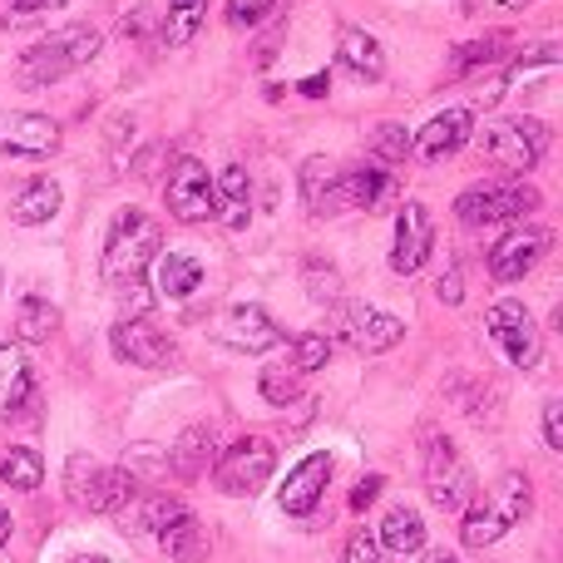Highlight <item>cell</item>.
I'll list each match as a JSON object with an SVG mask.
<instances>
[{"label":"cell","instance_id":"obj_1","mask_svg":"<svg viewBox=\"0 0 563 563\" xmlns=\"http://www.w3.org/2000/svg\"><path fill=\"white\" fill-rule=\"evenodd\" d=\"M158 247H164V228H158V218H148L144 208H124V213L109 223V238H104V263H99L104 287L119 291V297L139 291L144 287V273L154 267Z\"/></svg>","mask_w":563,"mask_h":563},{"label":"cell","instance_id":"obj_2","mask_svg":"<svg viewBox=\"0 0 563 563\" xmlns=\"http://www.w3.org/2000/svg\"><path fill=\"white\" fill-rule=\"evenodd\" d=\"M529 509H534V485H529V475L509 470V475H499L495 485H489L485 499H470V505L460 509V515H465L460 539H465V549H489L515 525H525Z\"/></svg>","mask_w":563,"mask_h":563},{"label":"cell","instance_id":"obj_3","mask_svg":"<svg viewBox=\"0 0 563 563\" xmlns=\"http://www.w3.org/2000/svg\"><path fill=\"white\" fill-rule=\"evenodd\" d=\"M99 30L95 25H65L55 30V35H45L40 45H30L25 55H20L15 65V79L25 89H45V85H59L65 75H75V69H85L89 59L99 55Z\"/></svg>","mask_w":563,"mask_h":563},{"label":"cell","instance_id":"obj_4","mask_svg":"<svg viewBox=\"0 0 563 563\" xmlns=\"http://www.w3.org/2000/svg\"><path fill=\"white\" fill-rule=\"evenodd\" d=\"M65 495H69V505L89 509V515H119V509L134 505L139 479L129 470L95 465L89 455H75L65 470Z\"/></svg>","mask_w":563,"mask_h":563},{"label":"cell","instance_id":"obj_5","mask_svg":"<svg viewBox=\"0 0 563 563\" xmlns=\"http://www.w3.org/2000/svg\"><path fill=\"white\" fill-rule=\"evenodd\" d=\"M479 148H485V158L495 168L525 178L529 168L549 154V129L539 124V119H495V124H485V134H479Z\"/></svg>","mask_w":563,"mask_h":563},{"label":"cell","instance_id":"obj_6","mask_svg":"<svg viewBox=\"0 0 563 563\" xmlns=\"http://www.w3.org/2000/svg\"><path fill=\"white\" fill-rule=\"evenodd\" d=\"M539 208V194L529 184H475L455 198V218L465 228H495L529 218Z\"/></svg>","mask_w":563,"mask_h":563},{"label":"cell","instance_id":"obj_7","mask_svg":"<svg viewBox=\"0 0 563 563\" xmlns=\"http://www.w3.org/2000/svg\"><path fill=\"white\" fill-rule=\"evenodd\" d=\"M273 470H277V450H273V440H263V435H243V440H233V445L218 455V465H213V485L223 489V495H233V499H243V495H257V489L273 479Z\"/></svg>","mask_w":563,"mask_h":563},{"label":"cell","instance_id":"obj_8","mask_svg":"<svg viewBox=\"0 0 563 563\" xmlns=\"http://www.w3.org/2000/svg\"><path fill=\"white\" fill-rule=\"evenodd\" d=\"M426 489L435 499V509H445V515H460L475 499V470L465 465L455 440L435 435L426 445Z\"/></svg>","mask_w":563,"mask_h":563},{"label":"cell","instance_id":"obj_9","mask_svg":"<svg viewBox=\"0 0 563 563\" xmlns=\"http://www.w3.org/2000/svg\"><path fill=\"white\" fill-rule=\"evenodd\" d=\"M331 336L351 341V346L361 351V356H380V351H390L400 336H406V321L390 317V311H376V307H361V301H331Z\"/></svg>","mask_w":563,"mask_h":563},{"label":"cell","instance_id":"obj_10","mask_svg":"<svg viewBox=\"0 0 563 563\" xmlns=\"http://www.w3.org/2000/svg\"><path fill=\"white\" fill-rule=\"evenodd\" d=\"M109 346L124 366H144V371H164L178 361V346L168 341L164 327H154L148 317H124L109 327Z\"/></svg>","mask_w":563,"mask_h":563},{"label":"cell","instance_id":"obj_11","mask_svg":"<svg viewBox=\"0 0 563 563\" xmlns=\"http://www.w3.org/2000/svg\"><path fill=\"white\" fill-rule=\"evenodd\" d=\"M485 331L509 356V366H519V371L539 366V327H534L525 301H495V307L485 311Z\"/></svg>","mask_w":563,"mask_h":563},{"label":"cell","instance_id":"obj_12","mask_svg":"<svg viewBox=\"0 0 563 563\" xmlns=\"http://www.w3.org/2000/svg\"><path fill=\"white\" fill-rule=\"evenodd\" d=\"M164 198L178 223H208V218H218V188L198 158H178L164 184Z\"/></svg>","mask_w":563,"mask_h":563},{"label":"cell","instance_id":"obj_13","mask_svg":"<svg viewBox=\"0 0 563 563\" xmlns=\"http://www.w3.org/2000/svg\"><path fill=\"white\" fill-rule=\"evenodd\" d=\"M59 148V124L49 114L5 109L0 114V154L10 158H49Z\"/></svg>","mask_w":563,"mask_h":563},{"label":"cell","instance_id":"obj_14","mask_svg":"<svg viewBox=\"0 0 563 563\" xmlns=\"http://www.w3.org/2000/svg\"><path fill=\"white\" fill-rule=\"evenodd\" d=\"M549 243H554V233H544V228H515L489 247V273H495V282H525L544 263Z\"/></svg>","mask_w":563,"mask_h":563},{"label":"cell","instance_id":"obj_15","mask_svg":"<svg viewBox=\"0 0 563 563\" xmlns=\"http://www.w3.org/2000/svg\"><path fill=\"white\" fill-rule=\"evenodd\" d=\"M430 247H435V218H430L426 203L410 198V203L396 213V247H390V267H396L400 277L420 273L426 257H430Z\"/></svg>","mask_w":563,"mask_h":563},{"label":"cell","instance_id":"obj_16","mask_svg":"<svg viewBox=\"0 0 563 563\" xmlns=\"http://www.w3.org/2000/svg\"><path fill=\"white\" fill-rule=\"evenodd\" d=\"M218 341H223L228 351H247V356H263V351L282 346V327H273V317H267L263 307H228L223 317H218Z\"/></svg>","mask_w":563,"mask_h":563},{"label":"cell","instance_id":"obj_17","mask_svg":"<svg viewBox=\"0 0 563 563\" xmlns=\"http://www.w3.org/2000/svg\"><path fill=\"white\" fill-rule=\"evenodd\" d=\"M336 194H341V208H361V213H380L386 203H396V174L390 168H376V164H361V168H346L336 178Z\"/></svg>","mask_w":563,"mask_h":563},{"label":"cell","instance_id":"obj_18","mask_svg":"<svg viewBox=\"0 0 563 563\" xmlns=\"http://www.w3.org/2000/svg\"><path fill=\"white\" fill-rule=\"evenodd\" d=\"M327 479H331V455H307L297 470L287 475V485H282V515L291 519H311L321 505V495H327Z\"/></svg>","mask_w":563,"mask_h":563},{"label":"cell","instance_id":"obj_19","mask_svg":"<svg viewBox=\"0 0 563 563\" xmlns=\"http://www.w3.org/2000/svg\"><path fill=\"white\" fill-rule=\"evenodd\" d=\"M470 134H475V119H470V109H445V114H435L416 139H410V148H416L426 164H440V158L460 154V148L470 144Z\"/></svg>","mask_w":563,"mask_h":563},{"label":"cell","instance_id":"obj_20","mask_svg":"<svg viewBox=\"0 0 563 563\" xmlns=\"http://www.w3.org/2000/svg\"><path fill=\"white\" fill-rule=\"evenodd\" d=\"M25 406H35V371L15 346H0V420L30 416Z\"/></svg>","mask_w":563,"mask_h":563},{"label":"cell","instance_id":"obj_21","mask_svg":"<svg viewBox=\"0 0 563 563\" xmlns=\"http://www.w3.org/2000/svg\"><path fill=\"white\" fill-rule=\"evenodd\" d=\"M336 178H341V168L331 164V158H321V154L301 164V203H307V213H317V218L341 213Z\"/></svg>","mask_w":563,"mask_h":563},{"label":"cell","instance_id":"obj_22","mask_svg":"<svg viewBox=\"0 0 563 563\" xmlns=\"http://www.w3.org/2000/svg\"><path fill=\"white\" fill-rule=\"evenodd\" d=\"M59 203H65V194H59L55 178H30L15 194V203H10V218H15L20 228H40L59 213Z\"/></svg>","mask_w":563,"mask_h":563},{"label":"cell","instance_id":"obj_23","mask_svg":"<svg viewBox=\"0 0 563 563\" xmlns=\"http://www.w3.org/2000/svg\"><path fill=\"white\" fill-rule=\"evenodd\" d=\"M158 544H164V554L174 563H203L208 549H213V539H208V525L198 515H178L174 525L158 534Z\"/></svg>","mask_w":563,"mask_h":563},{"label":"cell","instance_id":"obj_24","mask_svg":"<svg viewBox=\"0 0 563 563\" xmlns=\"http://www.w3.org/2000/svg\"><path fill=\"white\" fill-rule=\"evenodd\" d=\"M336 59L356 79H380V75H386V55H380V45L366 35V30H356V25H346L336 35Z\"/></svg>","mask_w":563,"mask_h":563},{"label":"cell","instance_id":"obj_25","mask_svg":"<svg viewBox=\"0 0 563 563\" xmlns=\"http://www.w3.org/2000/svg\"><path fill=\"white\" fill-rule=\"evenodd\" d=\"M154 282L168 301H184L203 287V263L198 257H184V253H168V257H154Z\"/></svg>","mask_w":563,"mask_h":563},{"label":"cell","instance_id":"obj_26","mask_svg":"<svg viewBox=\"0 0 563 563\" xmlns=\"http://www.w3.org/2000/svg\"><path fill=\"white\" fill-rule=\"evenodd\" d=\"M213 426H194L178 435V445L168 450V470H174L178 479H198L208 470V460H213Z\"/></svg>","mask_w":563,"mask_h":563},{"label":"cell","instance_id":"obj_27","mask_svg":"<svg viewBox=\"0 0 563 563\" xmlns=\"http://www.w3.org/2000/svg\"><path fill=\"white\" fill-rule=\"evenodd\" d=\"M380 544L390 549V554H420L426 549V525H420V515L410 505H396L386 509V519H380Z\"/></svg>","mask_w":563,"mask_h":563},{"label":"cell","instance_id":"obj_28","mask_svg":"<svg viewBox=\"0 0 563 563\" xmlns=\"http://www.w3.org/2000/svg\"><path fill=\"white\" fill-rule=\"evenodd\" d=\"M218 188V208H223V223L233 228H247V208H253V178H247V168H223V184Z\"/></svg>","mask_w":563,"mask_h":563},{"label":"cell","instance_id":"obj_29","mask_svg":"<svg viewBox=\"0 0 563 563\" xmlns=\"http://www.w3.org/2000/svg\"><path fill=\"white\" fill-rule=\"evenodd\" d=\"M55 331H59V311L49 307L45 297H25L15 307V336L25 341V346H45Z\"/></svg>","mask_w":563,"mask_h":563},{"label":"cell","instance_id":"obj_30","mask_svg":"<svg viewBox=\"0 0 563 563\" xmlns=\"http://www.w3.org/2000/svg\"><path fill=\"white\" fill-rule=\"evenodd\" d=\"M0 479H5L10 489H20V495H35L40 485H45V460H40V450L30 445H15L0 455Z\"/></svg>","mask_w":563,"mask_h":563},{"label":"cell","instance_id":"obj_31","mask_svg":"<svg viewBox=\"0 0 563 563\" xmlns=\"http://www.w3.org/2000/svg\"><path fill=\"white\" fill-rule=\"evenodd\" d=\"M208 15V0H168V15H164V45H188L198 35Z\"/></svg>","mask_w":563,"mask_h":563},{"label":"cell","instance_id":"obj_32","mask_svg":"<svg viewBox=\"0 0 563 563\" xmlns=\"http://www.w3.org/2000/svg\"><path fill=\"white\" fill-rule=\"evenodd\" d=\"M301 371L291 366V361H282V366H263V376H257V390H263L267 406H291V400H301Z\"/></svg>","mask_w":563,"mask_h":563},{"label":"cell","instance_id":"obj_33","mask_svg":"<svg viewBox=\"0 0 563 563\" xmlns=\"http://www.w3.org/2000/svg\"><path fill=\"white\" fill-rule=\"evenodd\" d=\"M499 49H505V35H485V40H470V45H460L455 55H450V79L470 75V69L489 65V59H499Z\"/></svg>","mask_w":563,"mask_h":563},{"label":"cell","instance_id":"obj_34","mask_svg":"<svg viewBox=\"0 0 563 563\" xmlns=\"http://www.w3.org/2000/svg\"><path fill=\"white\" fill-rule=\"evenodd\" d=\"M331 356V336L327 331H307V336L291 341V366L301 371V376H311V371H321Z\"/></svg>","mask_w":563,"mask_h":563},{"label":"cell","instance_id":"obj_35","mask_svg":"<svg viewBox=\"0 0 563 563\" xmlns=\"http://www.w3.org/2000/svg\"><path fill=\"white\" fill-rule=\"evenodd\" d=\"M178 515H188L184 505H178V499H168V495H154V499H144V505H139V525L134 529H144V534H164L168 525H174Z\"/></svg>","mask_w":563,"mask_h":563},{"label":"cell","instance_id":"obj_36","mask_svg":"<svg viewBox=\"0 0 563 563\" xmlns=\"http://www.w3.org/2000/svg\"><path fill=\"white\" fill-rule=\"evenodd\" d=\"M371 154H376L380 164H406V154H410L406 124H376V134H371Z\"/></svg>","mask_w":563,"mask_h":563},{"label":"cell","instance_id":"obj_37","mask_svg":"<svg viewBox=\"0 0 563 563\" xmlns=\"http://www.w3.org/2000/svg\"><path fill=\"white\" fill-rule=\"evenodd\" d=\"M301 282H307V297H311V301H321V307L341 301V277H336V267L307 263V273H301Z\"/></svg>","mask_w":563,"mask_h":563},{"label":"cell","instance_id":"obj_38","mask_svg":"<svg viewBox=\"0 0 563 563\" xmlns=\"http://www.w3.org/2000/svg\"><path fill=\"white\" fill-rule=\"evenodd\" d=\"M273 5H277V0H228V25L253 30V25H263Z\"/></svg>","mask_w":563,"mask_h":563},{"label":"cell","instance_id":"obj_39","mask_svg":"<svg viewBox=\"0 0 563 563\" xmlns=\"http://www.w3.org/2000/svg\"><path fill=\"white\" fill-rule=\"evenodd\" d=\"M544 445L563 450V400H549L544 406Z\"/></svg>","mask_w":563,"mask_h":563},{"label":"cell","instance_id":"obj_40","mask_svg":"<svg viewBox=\"0 0 563 563\" xmlns=\"http://www.w3.org/2000/svg\"><path fill=\"white\" fill-rule=\"evenodd\" d=\"M380 485H386V479H380V475H366V479H361V485H356V489H351V509H356V515H366V509H371V505H376Z\"/></svg>","mask_w":563,"mask_h":563},{"label":"cell","instance_id":"obj_41","mask_svg":"<svg viewBox=\"0 0 563 563\" xmlns=\"http://www.w3.org/2000/svg\"><path fill=\"white\" fill-rule=\"evenodd\" d=\"M554 59H559V45H534V49H529V55H519V75H525V69H539V65H554Z\"/></svg>","mask_w":563,"mask_h":563},{"label":"cell","instance_id":"obj_42","mask_svg":"<svg viewBox=\"0 0 563 563\" xmlns=\"http://www.w3.org/2000/svg\"><path fill=\"white\" fill-rule=\"evenodd\" d=\"M435 291H440V301H445V307H455V301L465 297V287H460V267H450V273L440 277V287H435Z\"/></svg>","mask_w":563,"mask_h":563},{"label":"cell","instance_id":"obj_43","mask_svg":"<svg viewBox=\"0 0 563 563\" xmlns=\"http://www.w3.org/2000/svg\"><path fill=\"white\" fill-rule=\"evenodd\" d=\"M351 563H380V554H376V539H366V534L351 539Z\"/></svg>","mask_w":563,"mask_h":563},{"label":"cell","instance_id":"obj_44","mask_svg":"<svg viewBox=\"0 0 563 563\" xmlns=\"http://www.w3.org/2000/svg\"><path fill=\"white\" fill-rule=\"evenodd\" d=\"M327 89H331V79H327V75H307V79H301V95H307V99H321Z\"/></svg>","mask_w":563,"mask_h":563},{"label":"cell","instance_id":"obj_45","mask_svg":"<svg viewBox=\"0 0 563 563\" xmlns=\"http://www.w3.org/2000/svg\"><path fill=\"white\" fill-rule=\"evenodd\" d=\"M144 20H148V10L139 5L134 15H124V35H144Z\"/></svg>","mask_w":563,"mask_h":563},{"label":"cell","instance_id":"obj_46","mask_svg":"<svg viewBox=\"0 0 563 563\" xmlns=\"http://www.w3.org/2000/svg\"><path fill=\"white\" fill-rule=\"evenodd\" d=\"M10 10H20V15H35V10H45V0H10Z\"/></svg>","mask_w":563,"mask_h":563},{"label":"cell","instance_id":"obj_47","mask_svg":"<svg viewBox=\"0 0 563 563\" xmlns=\"http://www.w3.org/2000/svg\"><path fill=\"white\" fill-rule=\"evenodd\" d=\"M5 544H10V515L0 509V549H5Z\"/></svg>","mask_w":563,"mask_h":563},{"label":"cell","instance_id":"obj_48","mask_svg":"<svg viewBox=\"0 0 563 563\" xmlns=\"http://www.w3.org/2000/svg\"><path fill=\"white\" fill-rule=\"evenodd\" d=\"M69 563H109L104 554H79V559H69Z\"/></svg>","mask_w":563,"mask_h":563},{"label":"cell","instance_id":"obj_49","mask_svg":"<svg viewBox=\"0 0 563 563\" xmlns=\"http://www.w3.org/2000/svg\"><path fill=\"white\" fill-rule=\"evenodd\" d=\"M426 563H460V559H455V554H430Z\"/></svg>","mask_w":563,"mask_h":563},{"label":"cell","instance_id":"obj_50","mask_svg":"<svg viewBox=\"0 0 563 563\" xmlns=\"http://www.w3.org/2000/svg\"><path fill=\"white\" fill-rule=\"evenodd\" d=\"M499 5H505V10H519V5H529V0H499Z\"/></svg>","mask_w":563,"mask_h":563},{"label":"cell","instance_id":"obj_51","mask_svg":"<svg viewBox=\"0 0 563 563\" xmlns=\"http://www.w3.org/2000/svg\"><path fill=\"white\" fill-rule=\"evenodd\" d=\"M45 5H69V0H45Z\"/></svg>","mask_w":563,"mask_h":563}]
</instances>
